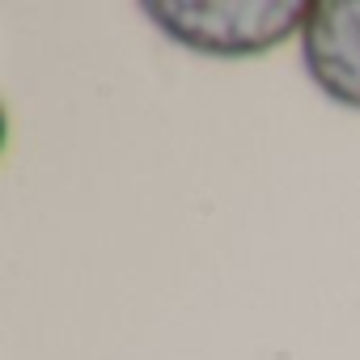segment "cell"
<instances>
[{"label": "cell", "instance_id": "1", "mask_svg": "<svg viewBox=\"0 0 360 360\" xmlns=\"http://www.w3.org/2000/svg\"><path fill=\"white\" fill-rule=\"evenodd\" d=\"M144 18L178 47L208 60H255L305 30L301 0H148Z\"/></svg>", "mask_w": 360, "mask_h": 360}, {"label": "cell", "instance_id": "2", "mask_svg": "<svg viewBox=\"0 0 360 360\" xmlns=\"http://www.w3.org/2000/svg\"><path fill=\"white\" fill-rule=\"evenodd\" d=\"M301 64L322 98L360 110V0H318L301 30Z\"/></svg>", "mask_w": 360, "mask_h": 360}]
</instances>
